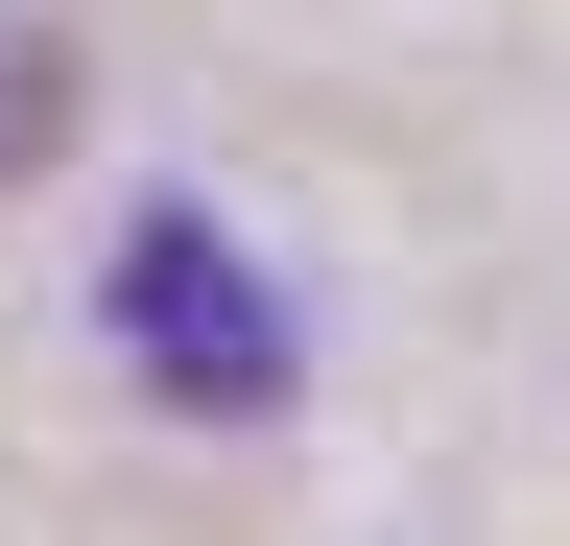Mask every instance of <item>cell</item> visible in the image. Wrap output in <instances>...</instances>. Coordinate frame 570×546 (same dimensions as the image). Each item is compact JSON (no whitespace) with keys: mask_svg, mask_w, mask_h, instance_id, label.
Masks as SVG:
<instances>
[{"mask_svg":"<svg viewBox=\"0 0 570 546\" xmlns=\"http://www.w3.org/2000/svg\"><path fill=\"white\" fill-rule=\"evenodd\" d=\"M119 357L238 428V404H285V286H262L214 215H142V238H119Z\"/></svg>","mask_w":570,"mask_h":546,"instance_id":"6da1fadb","label":"cell"},{"mask_svg":"<svg viewBox=\"0 0 570 546\" xmlns=\"http://www.w3.org/2000/svg\"><path fill=\"white\" fill-rule=\"evenodd\" d=\"M71 143V24H0V190Z\"/></svg>","mask_w":570,"mask_h":546,"instance_id":"7a4b0ae2","label":"cell"}]
</instances>
